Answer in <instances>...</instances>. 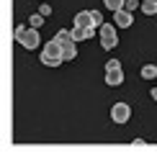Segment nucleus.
I'll return each mask as SVG.
<instances>
[{
    "instance_id": "nucleus-1",
    "label": "nucleus",
    "mask_w": 157,
    "mask_h": 154,
    "mask_svg": "<svg viewBox=\"0 0 157 154\" xmlns=\"http://www.w3.org/2000/svg\"><path fill=\"white\" fill-rule=\"evenodd\" d=\"M62 62H64V57H62V44L57 41V38L47 41V46L41 49V64H47V67H59Z\"/></svg>"
},
{
    "instance_id": "nucleus-2",
    "label": "nucleus",
    "mask_w": 157,
    "mask_h": 154,
    "mask_svg": "<svg viewBox=\"0 0 157 154\" xmlns=\"http://www.w3.org/2000/svg\"><path fill=\"white\" fill-rule=\"evenodd\" d=\"M16 41L21 44V46H26V49H36L41 38H39V31L34 26H29V28H26V26H16Z\"/></svg>"
},
{
    "instance_id": "nucleus-3",
    "label": "nucleus",
    "mask_w": 157,
    "mask_h": 154,
    "mask_svg": "<svg viewBox=\"0 0 157 154\" xmlns=\"http://www.w3.org/2000/svg\"><path fill=\"white\" fill-rule=\"evenodd\" d=\"M111 121L113 123H129L132 121V105L129 103H113L111 105Z\"/></svg>"
},
{
    "instance_id": "nucleus-4",
    "label": "nucleus",
    "mask_w": 157,
    "mask_h": 154,
    "mask_svg": "<svg viewBox=\"0 0 157 154\" xmlns=\"http://www.w3.org/2000/svg\"><path fill=\"white\" fill-rule=\"evenodd\" d=\"M98 36H101V46L103 49H113L116 44H119V36H116V28L111 23H103L101 31H98Z\"/></svg>"
},
{
    "instance_id": "nucleus-5",
    "label": "nucleus",
    "mask_w": 157,
    "mask_h": 154,
    "mask_svg": "<svg viewBox=\"0 0 157 154\" xmlns=\"http://www.w3.org/2000/svg\"><path fill=\"white\" fill-rule=\"evenodd\" d=\"M121 82H124V72H121V67H108V69H106V85L119 87Z\"/></svg>"
},
{
    "instance_id": "nucleus-6",
    "label": "nucleus",
    "mask_w": 157,
    "mask_h": 154,
    "mask_svg": "<svg viewBox=\"0 0 157 154\" xmlns=\"http://www.w3.org/2000/svg\"><path fill=\"white\" fill-rule=\"evenodd\" d=\"M113 21H116V26H119V28H126V26H132L134 16H132V10L121 8V10H116V13H113Z\"/></svg>"
},
{
    "instance_id": "nucleus-7",
    "label": "nucleus",
    "mask_w": 157,
    "mask_h": 154,
    "mask_svg": "<svg viewBox=\"0 0 157 154\" xmlns=\"http://www.w3.org/2000/svg\"><path fill=\"white\" fill-rule=\"evenodd\" d=\"M75 26H95L93 10H80V13L75 16Z\"/></svg>"
},
{
    "instance_id": "nucleus-8",
    "label": "nucleus",
    "mask_w": 157,
    "mask_h": 154,
    "mask_svg": "<svg viewBox=\"0 0 157 154\" xmlns=\"http://www.w3.org/2000/svg\"><path fill=\"white\" fill-rule=\"evenodd\" d=\"M62 57H64V62H72L75 57H77V46H75V41H70V44H64V46H62Z\"/></svg>"
},
{
    "instance_id": "nucleus-9",
    "label": "nucleus",
    "mask_w": 157,
    "mask_h": 154,
    "mask_svg": "<svg viewBox=\"0 0 157 154\" xmlns=\"http://www.w3.org/2000/svg\"><path fill=\"white\" fill-rule=\"evenodd\" d=\"M57 41H59L62 44V46H64V44H70V41H75V36H72V31H67V28H59V31H57Z\"/></svg>"
},
{
    "instance_id": "nucleus-10",
    "label": "nucleus",
    "mask_w": 157,
    "mask_h": 154,
    "mask_svg": "<svg viewBox=\"0 0 157 154\" xmlns=\"http://www.w3.org/2000/svg\"><path fill=\"white\" fill-rule=\"evenodd\" d=\"M142 10H144L147 16H155L157 13V0H142Z\"/></svg>"
},
{
    "instance_id": "nucleus-11",
    "label": "nucleus",
    "mask_w": 157,
    "mask_h": 154,
    "mask_svg": "<svg viewBox=\"0 0 157 154\" xmlns=\"http://www.w3.org/2000/svg\"><path fill=\"white\" fill-rule=\"evenodd\" d=\"M142 77H144V80H155L157 77V67L155 64H144V67H142Z\"/></svg>"
},
{
    "instance_id": "nucleus-12",
    "label": "nucleus",
    "mask_w": 157,
    "mask_h": 154,
    "mask_svg": "<svg viewBox=\"0 0 157 154\" xmlns=\"http://www.w3.org/2000/svg\"><path fill=\"white\" fill-rule=\"evenodd\" d=\"M124 3H126V0H103V5H106V8H108L111 13L121 10V8H124Z\"/></svg>"
},
{
    "instance_id": "nucleus-13",
    "label": "nucleus",
    "mask_w": 157,
    "mask_h": 154,
    "mask_svg": "<svg viewBox=\"0 0 157 154\" xmlns=\"http://www.w3.org/2000/svg\"><path fill=\"white\" fill-rule=\"evenodd\" d=\"M44 18H47V16H44V13H34V16L29 18V26H34V28H39V26L44 23Z\"/></svg>"
},
{
    "instance_id": "nucleus-14",
    "label": "nucleus",
    "mask_w": 157,
    "mask_h": 154,
    "mask_svg": "<svg viewBox=\"0 0 157 154\" xmlns=\"http://www.w3.org/2000/svg\"><path fill=\"white\" fill-rule=\"evenodd\" d=\"M139 5H142V0H126V3H124V8H126V10H136V8H139Z\"/></svg>"
},
{
    "instance_id": "nucleus-15",
    "label": "nucleus",
    "mask_w": 157,
    "mask_h": 154,
    "mask_svg": "<svg viewBox=\"0 0 157 154\" xmlns=\"http://www.w3.org/2000/svg\"><path fill=\"white\" fill-rule=\"evenodd\" d=\"M39 13H44V16H52V8H49V3H41V8H39Z\"/></svg>"
},
{
    "instance_id": "nucleus-16",
    "label": "nucleus",
    "mask_w": 157,
    "mask_h": 154,
    "mask_svg": "<svg viewBox=\"0 0 157 154\" xmlns=\"http://www.w3.org/2000/svg\"><path fill=\"white\" fill-rule=\"evenodd\" d=\"M132 146H136V149H144L147 141H144V139H134V141H132Z\"/></svg>"
},
{
    "instance_id": "nucleus-17",
    "label": "nucleus",
    "mask_w": 157,
    "mask_h": 154,
    "mask_svg": "<svg viewBox=\"0 0 157 154\" xmlns=\"http://www.w3.org/2000/svg\"><path fill=\"white\" fill-rule=\"evenodd\" d=\"M108 67H121V62H119V59H111V62H106V69H108Z\"/></svg>"
},
{
    "instance_id": "nucleus-18",
    "label": "nucleus",
    "mask_w": 157,
    "mask_h": 154,
    "mask_svg": "<svg viewBox=\"0 0 157 154\" xmlns=\"http://www.w3.org/2000/svg\"><path fill=\"white\" fill-rule=\"evenodd\" d=\"M149 95H152V100H157V87H152V90H149Z\"/></svg>"
}]
</instances>
